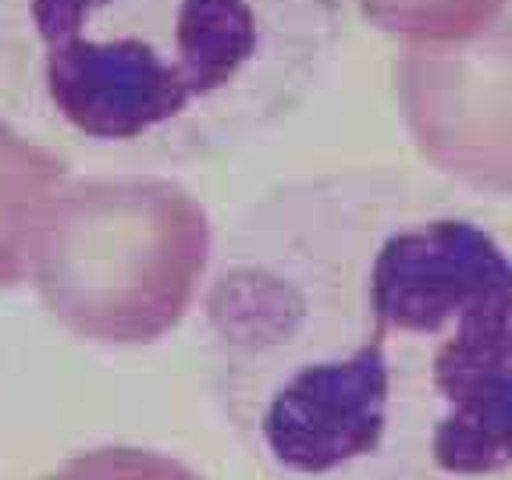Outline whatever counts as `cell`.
Instances as JSON below:
<instances>
[{
    "label": "cell",
    "instance_id": "1",
    "mask_svg": "<svg viewBox=\"0 0 512 480\" xmlns=\"http://www.w3.org/2000/svg\"><path fill=\"white\" fill-rule=\"evenodd\" d=\"M200 310L210 399L267 480H512V235L441 185H271Z\"/></svg>",
    "mask_w": 512,
    "mask_h": 480
},
{
    "label": "cell",
    "instance_id": "2",
    "mask_svg": "<svg viewBox=\"0 0 512 480\" xmlns=\"http://www.w3.org/2000/svg\"><path fill=\"white\" fill-rule=\"evenodd\" d=\"M345 0H0V96L114 164L249 146L310 100Z\"/></svg>",
    "mask_w": 512,
    "mask_h": 480
},
{
    "label": "cell",
    "instance_id": "3",
    "mask_svg": "<svg viewBox=\"0 0 512 480\" xmlns=\"http://www.w3.org/2000/svg\"><path fill=\"white\" fill-rule=\"evenodd\" d=\"M214 253L207 207L175 178H68L32 242L29 285L79 342L139 349L182 324Z\"/></svg>",
    "mask_w": 512,
    "mask_h": 480
},
{
    "label": "cell",
    "instance_id": "4",
    "mask_svg": "<svg viewBox=\"0 0 512 480\" xmlns=\"http://www.w3.org/2000/svg\"><path fill=\"white\" fill-rule=\"evenodd\" d=\"M420 157L477 196L512 200V15L452 43H406L392 64Z\"/></svg>",
    "mask_w": 512,
    "mask_h": 480
},
{
    "label": "cell",
    "instance_id": "5",
    "mask_svg": "<svg viewBox=\"0 0 512 480\" xmlns=\"http://www.w3.org/2000/svg\"><path fill=\"white\" fill-rule=\"evenodd\" d=\"M68 160L0 118V285H29L32 242L57 192L68 185Z\"/></svg>",
    "mask_w": 512,
    "mask_h": 480
},
{
    "label": "cell",
    "instance_id": "6",
    "mask_svg": "<svg viewBox=\"0 0 512 480\" xmlns=\"http://www.w3.org/2000/svg\"><path fill=\"white\" fill-rule=\"evenodd\" d=\"M374 29L406 43H452L477 36L505 15L509 0H352Z\"/></svg>",
    "mask_w": 512,
    "mask_h": 480
},
{
    "label": "cell",
    "instance_id": "7",
    "mask_svg": "<svg viewBox=\"0 0 512 480\" xmlns=\"http://www.w3.org/2000/svg\"><path fill=\"white\" fill-rule=\"evenodd\" d=\"M40 480H207L189 463L139 445H100L75 452Z\"/></svg>",
    "mask_w": 512,
    "mask_h": 480
}]
</instances>
